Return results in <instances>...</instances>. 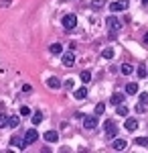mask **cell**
Masks as SVG:
<instances>
[{
  "mask_svg": "<svg viewBox=\"0 0 148 153\" xmlns=\"http://www.w3.org/2000/svg\"><path fill=\"white\" fill-rule=\"evenodd\" d=\"M83 127L87 131H93L95 127H97V118H95V114L93 117H83Z\"/></svg>",
  "mask_w": 148,
  "mask_h": 153,
  "instance_id": "277c9868",
  "label": "cell"
},
{
  "mask_svg": "<svg viewBox=\"0 0 148 153\" xmlns=\"http://www.w3.org/2000/svg\"><path fill=\"white\" fill-rule=\"evenodd\" d=\"M144 110H146V104L138 102V104H136V112H144Z\"/></svg>",
  "mask_w": 148,
  "mask_h": 153,
  "instance_id": "f546056e",
  "label": "cell"
},
{
  "mask_svg": "<svg viewBox=\"0 0 148 153\" xmlns=\"http://www.w3.org/2000/svg\"><path fill=\"white\" fill-rule=\"evenodd\" d=\"M31 90H33V86H31V84H24V86H23V92H31Z\"/></svg>",
  "mask_w": 148,
  "mask_h": 153,
  "instance_id": "1f68e13d",
  "label": "cell"
},
{
  "mask_svg": "<svg viewBox=\"0 0 148 153\" xmlns=\"http://www.w3.org/2000/svg\"><path fill=\"white\" fill-rule=\"evenodd\" d=\"M73 86H75V82L73 80H67L65 82V90H73Z\"/></svg>",
  "mask_w": 148,
  "mask_h": 153,
  "instance_id": "4dcf8cb0",
  "label": "cell"
},
{
  "mask_svg": "<svg viewBox=\"0 0 148 153\" xmlns=\"http://www.w3.org/2000/svg\"><path fill=\"white\" fill-rule=\"evenodd\" d=\"M8 118H10V117H6L4 112H0V129H4V127L8 125Z\"/></svg>",
  "mask_w": 148,
  "mask_h": 153,
  "instance_id": "d4e9b609",
  "label": "cell"
},
{
  "mask_svg": "<svg viewBox=\"0 0 148 153\" xmlns=\"http://www.w3.org/2000/svg\"><path fill=\"white\" fill-rule=\"evenodd\" d=\"M106 133H108L110 137L118 135V127H116V123H114V120H108V123H106Z\"/></svg>",
  "mask_w": 148,
  "mask_h": 153,
  "instance_id": "ba28073f",
  "label": "cell"
},
{
  "mask_svg": "<svg viewBox=\"0 0 148 153\" xmlns=\"http://www.w3.org/2000/svg\"><path fill=\"white\" fill-rule=\"evenodd\" d=\"M21 114H23V117H29V114H31V108H29V106H21Z\"/></svg>",
  "mask_w": 148,
  "mask_h": 153,
  "instance_id": "f1b7e54d",
  "label": "cell"
},
{
  "mask_svg": "<svg viewBox=\"0 0 148 153\" xmlns=\"http://www.w3.org/2000/svg\"><path fill=\"white\" fill-rule=\"evenodd\" d=\"M103 6H106V0H93V2H91V8H93V10H100Z\"/></svg>",
  "mask_w": 148,
  "mask_h": 153,
  "instance_id": "e0dca14e",
  "label": "cell"
},
{
  "mask_svg": "<svg viewBox=\"0 0 148 153\" xmlns=\"http://www.w3.org/2000/svg\"><path fill=\"white\" fill-rule=\"evenodd\" d=\"M47 86H49V88H53V90H59V88H61V80L53 76V78H49V80H47Z\"/></svg>",
  "mask_w": 148,
  "mask_h": 153,
  "instance_id": "30bf717a",
  "label": "cell"
},
{
  "mask_svg": "<svg viewBox=\"0 0 148 153\" xmlns=\"http://www.w3.org/2000/svg\"><path fill=\"white\" fill-rule=\"evenodd\" d=\"M63 27L69 29V31L75 29V27H77V16H75V14H65V16H63Z\"/></svg>",
  "mask_w": 148,
  "mask_h": 153,
  "instance_id": "7a4b0ae2",
  "label": "cell"
},
{
  "mask_svg": "<svg viewBox=\"0 0 148 153\" xmlns=\"http://www.w3.org/2000/svg\"><path fill=\"white\" fill-rule=\"evenodd\" d=\"M136 145H140V147H148V137H136Z\"/></svg>",
  "mask_w": 148,
  "mask_h": 153,
  "instance_id": "7402d4cb",
  "label": "cell"
},
{
  "mask_svg": "<svg viewBox=\"0 0 148 153\" xmlns=\"http://www.w3.org/2000/svg\"><path fill=\"white\" fill-rule=\"evenodd\" d=\"M103 112H106V104H103V102H100V104L95 106V117H102Z\"/></svg>",
  "mask_w": 148,
  "mask_h": 153,
  "instance_id": "cb8c5ba5",
  "label": "cell"
},
{
  "mask_svg": "<svg viewBox=\"0 0 148 153\" xmlns=\"http://www.w3.org/2000/svg\"><path fill=\"white\" fill-rule=\"evenodd\" d=\"M128 4H130V0H118V2H112L110 4V10L112 12H122L128 8Z\"/></svg>",
  "mask_w": 148,
  "mask_h": 153,
  "instance_id": "3957f363",
  "label": "cell"
},
{
  "mask_svg": "<svg viewBox=\"0 0 148 153\" xmlns=\"http://www.w3.org/2000/svg\"><path fill=\"white\" fill-rule=\"evenodd\" d=\"M102 55H103L106 59H112V57L116 55V53H114V49H112V47H106V49L102 51Z\"/></svg>",
  "mask_w": 148,
  "mask_h": 153,
  "instance_id": "44dd1931",
  "label": "cell"
},
{
  "mask_svg": "<svg viewBox=\"0 0 148 153\" xmlns=\"http://www.w3.org/2000/svg\"><path fill=\"white\" fill-rule=\"evenodd\" d=\"M37 139H39V133H37L34 129H29L26 133H24V141H26V145H31V143H34Z\"/></svg>",
  "mask_w": 148,
  "mask_h": 153,
  "instance_id": "8992f818",
  "label": "cell"
},
{
  "mask_svg": "<svg viewBox=\"0 0 148 153\" xmlns=\"http://www.w3.org/2000/svg\"><path fill=\"white\" fill-rule=\"evenodd\" d=\"M144 43H146V45H148V33H146V35H144Z\"/></svg>",
  "mask_w": 148,
  "mask_h": 153,
  "instance_id": "836d02e7",
  "label": "cell"
},
{
  "mask_svg": "<svg viewBox=\"0 0 148 153\" xmlns=\"http://www.w3.org/2000/svg\"><path fill=\"white\" fill-rule=\"evenodd\" d=\"M120 71H122V74H124V76H130V74H132V71H134V68H132V65H130V63H124V65H122V68H120Z\"/></svg>",
  "mask_w": 148,
  "mask_h": 153,
  "instance_id": "ac0fdd59",
  "label": "cell"
},
{
  "mask_svg": "<svg viewBox=\"0 0 148 153\" xmlns=\"http://www.w3.org/2000/svg\"><path fill=\"white\" fill-rule=\"evenodd\" d=\"M73 63H75V53H73V51L63 53V65H65V68H71Z\"/></svg>",
  "mask_w": 148,
  "mask_h": 153,
  "instance_id": "52a82bcc",
  "label": "cell"
},
{
  "mask_svg": "<svg viewBox=\"0 0 148 153\" xmlns=\"http://www.w3.org/2000/svg\"><path fill=\"white\" fill-rule=\"evenodd\" d=\"M126 131H136L138 129V120L136 118H126Z\"/></svg>",
  "mask_w": 148,
  "mask_h": 153,
  "instance_id": "8fae6325",
  "label": "cell"
},
{
  "mask_svg": "<svg viewBox=\"0 0 148 153\" xmlns=\"http://www.w3.org/2000/svg\"><path fill=\"white\" fill-rule=\"evenodd\" d=\"M126 94H138V84L136 82H130V84H126Z\"/></svg>",
  "mask_w": 148,
  "mask_h": 153,
  "instance_id": "5bb4252c",
  "label": "cell"
},
{
  "mask_svg": "<svg viewBox=\"0 0 148 153\" xmlns=\"http://www.w3.org/2000/svg\"><path fill=\"white\" fill-rule=\"evenodd\" d=\"M45 141L57 143V141H59V133H55V131H47V133H45Z\"/></svg>",
  "mask_w": 148,
  "mask_h": 153,
  "instance_id": "9c48e42d",
  "label": "cell"
},
{
  "mask_svg": "<svg viewBox=\"0 0 148 153\" xmlns=\"http://www.w3.org/2000/svg\"><path fill=\"white\" fill-rule=\"evenodd\" d=\"M136 74H138V78H142V80H144V78L148 76V71H146V68H144V65H140V68H136Z\"/></svg>",
  "mask_w": 148,
  "mask_h": 153,
  "instance_id": "603a6c76",
  "label": "cell"
},
{
  "mask_svg": "<svg viewBox=\"0 0 148 153\" xmlns=\"http://www.w3.org/2000/svg\"><path fill=\"white\" fill-rule=\"evenodd\" d=\"M73 96H75L77 100H83V98L87 96V88H85V86H81V88H77V90L73 92Z\"/></svg>",
  "mask_w": 148,
  "mask_h": 153,
  "instance_id": "7c38bea8",
  "label": "cell"
},
{
  "mask_svg": "<svg viewBox=\"0 0 148 153\" xmlns=\"http://www.w3.org/2000/svg\"><path fill=\"white\" fill-rule=\"evenodd\" d=\"M128 147V143L124 141V139H114V149L116 151H122V149H126Z\"/></svg>",
  "mask_w": 148,
  "mask_h": 153,
  "instance_id": "2e32d148",
  "label": "cell"
},
{
  "mask_svg": "<svg viewBox=\"0 0 148 153\" xmlns=\"http://www.w3.org/2000/svg\"><path fill=\"white\" fill-rule=\"evenodd\" d=\"M116 112H118V117H128V106L120 104L118 108H116Z\"/></svg>",
  "mask_w": 148,
  "mask_h": 153,
  "instance_id": "d6986e66",
  "label": "cell"
},
{
  "mask_svg": "<svg viewBox=\"0 0 148 153\" xmlns=\"http://www.w3.org/2000/svg\"><path fill=\"white\" fill-rule=\"evenodd\" d=\"M10 147H12V149L23 151L24 147H26V141H24V139H21V137H12V139H10Z\"/></svg>",
  "mask_w": 148,
  "mask_h": 153,
  "instance_id": "5b68a950",
  "label": "cell"
},
{
  "mask_svg": "<svg viewBox=\"0 0 148 153\" xmlns=\"http://www.w3.org/2000/svg\"><path fill=\"white\" fill-rule=\"evenodd\" d=\"M89 80H91V74H89V71H87V70H85V71H81V82H83V84H87Z\"/></svg>",
  "mask_w": 148,
  "mask_h": 153,
  "instance_id": "4316f807",
  "label": "cell"
},
{
  "mask_svg": "<svg viewBox=\"0 0 148 153\" xmlns=\"http://www.w3.org/2000/svg\"><path fill=\"white\" fill-rule=\"evenodd\" d=\"M49 53H53V55H61V53H63V45H59V43H53V45L49 47Z\"/></svg>",
  "mask_w": 148,
  "mask_h": 153,
  "instance_id": "9a60e30c",
  "label": "cell"
},
{
  "mask_svg": "<svg viewBox=\"0 0 148 153\" xmlns=\"http://www.w3.org/2000/svg\"><path fill=\"white\" fill-rule=\"evenodd\" d=\"M108 29H110V33H118L122 29V21L118 16H110L108 19Z\"/></svg>",
  "mask_w": 148,
  "mask_h": 153,
  "instance_id": "6da1fadb",
  "label": "cell"
},
{
  "mask_svg": "<svg viewBox=\"0 0 148 153\" xmlns=\"http://www.w3.org/2000/svg\"><path fill=\"white\" fill-rule=\"evenodd\" d=\"M8 4H10V0H0V6H2V8H4V6H8Z\"/></svg>",
  "mask_w": 148,
  "mask_h": 153,
  "instance_id": "d6a6232c",
  "label": "cell"
},
{
  "mask_svg": "<svg viewBox=\"0 0 148 153\" xmlns=\"http://www.w3.org/2000/svg\"><path fill=\"white\" fill-rule=\"evenodd\" d=\"M140 102L148 106V92H142V94H140Z\"/></svg>",
  "mask_w": 148,
  "mask_h": 153,
  "instance_id": "83f0119b",
  "label": "cell"
},
{
  "mask_svg": "<svg viewBox=\"0 0 148 153\" xmlns=\"http://www.w3.org/2000/svg\"><path fill=\"white\" fill-rule=\"evenodd\" d=\"M142 4H148V0H142Z\"/></svg>",
  "mask_w": 148,
  "mask_h": 153,
  "instance_id": "e575fe53",
  "label": "cell"
},
{
  "mask_svg": "<svg viewBox=\"0 0 148 153\" xmlns=\"http://www.w3.org/2000/svg\"><path fill=\"white\" fill-rule=\"evenodd\" d=\"M33 123L34 125H41V123H43V112H41V110H37L33 114Z\"/></svg>",
  "mask_w": 148,
  "mask_h": 153,
  "instance_id": "ffe728a7",
  "label": "cell"
},
{
  "mask_svg": "<svg viewBox=\"0 0 148 153\" xmlns=\"http://www.w3.org/2000/svg\"><path fill=\"white\" fill-rule=\"evenodd\" d=\"M114 106H120L122 102H124V94H120V92H116V94H112V100H110Z\"/></svg>",
  "mask_w": 148,
  "mask_h": 153,
  "instance_id": "4fadbf2b",
  "label": "cell"
},
{
  "mask_svg": "<svg viewBox=\"0 0 148 153\" xmlns=\"http://www.w3.org/2000/svg\"><path fill=\"white\" fill-rule=\"evenodd\" d=\"M18 125H21V120H18L16 117H10V118H8V127H12V129H16Z\"/></svg>",
  "mask_w": 148,
  "mask_h": 153,
  "instance_id": "484cf974",
  "label": "cell"
}]
</instances>
